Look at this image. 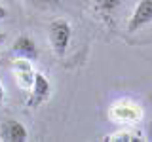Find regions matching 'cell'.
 Here are the masks:
<instances>
[{
    "label": "cell",
    "instance_id": "obj_1",
    "mask_svg": "<svg viewBox=\"0 0 152 142\" xmlns=\"http://www.w3.org/2000/svg\"><path fill=\"white\" fill-rule=\"evenodd\" d=\"M48 34H50V44H51L53 53L57 57H63L70 46V38H72L70 23L65 21V19H55L48 28Z\"/></svg>",
    "mask_w": 152,
    "mask_h": 142
},
{
    "label": "cell",
    "instance_id": "obj_2",
    "mask_svg": "<svg viewBox=\"0 0 152 142\" xmlns=\"http://www.w3.org/2000/svg\"><path fill=\"white\" fill-rule=\"evenodd\" d=\"M110 120L120 125H133L142 117V110L137 102L129 101V99H122V101L114 102L108 112Z\"/></svg>",
    "mask_w": 152,
    "mask_h": 142
},
{
    "label": "cell",
    "instance_id": "obj_3",
    "mask_svg": "<svg viewBox=\"0 0 152 142\" xmlns=\"http://www.w3.org/2000/svg\"><path fill=\"white\" fill-rule=\"evenodd\" d=\"M150 23H152V0H139L129 17V23H127V32H137Z\"/></svg>",
    "mask_w": 152,
    "mask_h": 142
},
{
    "label": "cell",
    "instance_id": "obj_4",
    "mask_svg": "<svg viewBox=\"0 0 152 142\" xmlns=\"http://www.w3.org/2000/svg\"><path fill=\"white\" fill-rule=\"evenodd\" d=\"M50 93H51L50 80H48L44 74H36L34 82L31 85V97H28V101H27V106L28 108H38L40 104H44L48 99H50Z\"/></svg>",
    "mask_w": 152,
    "mask_h": 142
},
{
    "label": "cell",
    "instance_id": "obj_5",
    "mask_svg": "<svg viewBox=\"0 0 152 142\" xmlns=\"http://www.w3.org/2000/svg\"><path fill=\"white\" fill-rule=\"evenodd\" d=\"M12 53L13 57L17 59H27V61H36L38 59V47H36V42L32 40L31 36L27 34H21L15 38L12 46Z\"/></svg>",
    "mask_w": 152,
    "mask_h": 142
},
{
    "label": "cell",
    "instance_id": "obj_6",
    "mask_svg": "<svg viewBox=\"0 0 152 142\" xmlns=\"http://www.w3.org/2000/svg\"><path fill=\"white\" fill-rule=\"evenodd\" d=\"M27 136H28V133L25 129V125L17 120H6L0 125V140L23 142V140H27Z\"/></svg>",
    "mask_w": 152,
    "mask_h": 142
},
{
    "label": "cell",
    "instance_id": "obj_7",
    "mask_svg": "<svg viewBox=\"0 0 152 142\" xmlns=\"http://www.w3.org/2000/svg\"><path fill=\"white\" fill-rule=\"evenodd\" d=\"M13 76H15V80H17V83H19V87H21V89H31L32 82H34L36 72L32 70L31 61L17 59L15 64H13Z\"/></svg>",
    "mask_w": 152,
    "mask_h": 142
},
{
    "label": "cell",
    "instance_id": "obj_8",
    "mask_svg": "<svg viewBox=\"0 0 152 142\" xmlns=\"http://www.w3.org/2000/svg\"><path fill=\"white\" fill-rule=\"evenodd\" d=\"M120 4H122V0H95V9H97V13L101 17L110 19L118 12Z\"/></svg>",
    "mask_w": 152,
    "mask_h": 142
},
{
    "label": "cell",
    "instance_id": "obj_9",
    "mask_svg": "<svg viewBox=\"0 0 152 142\" xmlns=\"http://www.w3.org/2000/svg\"><path fill=\"white\" fill-rule=\"evenodd\" d=\"M104 140H139V135L131 131H118V133H112V135H107Z\"/></svg>",
    "mask_w": 152,
    "mask_h": 142
},
{
    "label": "cell",
    "instance_id": "obj_10",
    "mask_svg": "<svg viewBox=\"0 0 152 142\" xmlns=\"http://www.w3.org/2000/svg\"><path fill=\"white\" fill-rule=\"evenodd\" d=\"M25 2L32 4V6H36V8H53V6L59 4V0H25Z\"/></svg>",
    "mask_w": 152,
    "mask_h": 142
},
{
    "label": "cell",
    "instance_id": "obj_11",
    "mask_svg": "<svg viewBox=\"0 0 152 142\" xmlns=\"http://www.w3.org/2000/svg\"><path fill=\"white\" fill-rule=\"evenodd\" d=\"M6 17H8V9L0 4V21H2V19H6Z\"/></svg>",
    "mask_w": 152,
    "mask_h": 142
},
{
    "label": "cell",
    "instance_id": "obj_12",
    "mask_svg": "<svg viewBox=\"0 0 152 142\" xmlns=\"http://www.w3.org/2000/svg\"><path fill=\"white\" fill-rule=\"evenodd\" d=\"M146 136H148V140H152V121L148 125V131H146Z\"/></svg>",
    "mask_w": 152,
    "mask_h": 142
},
{
    "label": "cell",
    "instance_id": "obj_13",
    "mask_svg": "<svg viewBox=\"0 0 152 142\" xmlns=\"http://www.w3.org/2000/svg\"><path fill=\"white\" fill-rule=\"evenodd\" d=\"M4 101V87H2V83H0V102Z\"/></svg>",
    "mask_w": 152,
    "mask_h": 142
},
{
    "label": "cell",
    "instance_id": "obj_14",
    "mask_svg": "<svg viewBox=\"0 0 152 142\" xmlns=\"http://www.w3.org/2000/svg\"><path fill=\"white\" fill-rule=\"evenodd\" d=\"M4 40H6V34H2V32H0V44H2Z\"/></svg>",
    "mask_w": 152,
    "mask_h": 142
}]
</instances>
